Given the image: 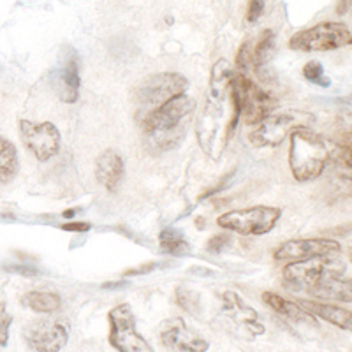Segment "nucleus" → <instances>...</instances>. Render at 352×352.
I'll return each mask as SVG.
<instances>
[{"instance_id":"ddd939ff","label":"nucleus","mask_w":352,"mask_h":352,"mask_svg":"<svg viewBox=\"0 0 352 352\" xmlns=\"http://www.w3.org/2000/svg\"><path fill=\"white\" fill-rule=\"evenodd\" d=\"M53 88L62 102L72 104L76 102L80 96V64L74 52H69L67 58H64V64L58 65L53 78Z\"/></svg>"},{"instance_id":"423d86ee","label":"nucleus","mask_w":352,"mask_h":352,"mask_svg":"<svg viewBox=\"0 0 352 352\" xmlns=\"http://www.w3.org/2000/svg\"><path fill=\"white\" fill-rule=\"evenodd\" d=\"M314 120H316V116L307 111H298V109L268 115L263 122H259V127L250 134V143L257 148H275L284 143V140L292 131L308 127Z\"/></svg>"},{"instance_id":"0eeeda50","label":"nucleus","mask_w":352,"mask_h":352,"mask_svg":"<svg viewBox=\"0 0 352 352\" xmlns=\"http://www.w3.org/2000/svg\"><path fill=\"white\" fill-rule=\"evenodd\" d=\"M280 215L282 210L275 206H252L224 213L217 219V224L243 236H263L275 228Z\"/></svg>"},{"instance_id":"a211bd4d","label":"nucleus","mask_w":352,"mask_h":352,"mask_svg":"<svg viewBox=\"0 0 352 352\" xmlns=\"http://www.w3.org/2000/svg\"><path fill=\"white\" fill-rule=\"evenodd\" d=\"M263 301L272 310H275L276 314H280V316L287 317V319L294 320V322H312V324H316V320L312 319V316L305 308H301L298 303H292V301L285 300L284 296L276 294V292H263Z\"/></svg>"},{"instance_id":"c756f323","label":"nucleus","mask_w":352,"mask_h":352,"mask_svg":"<svg viewBox=\"0 0 352 352\" xmlns=\"http://www.w3.org/2000/svg\"><path fill=\"white\" fill-rule=\"evenodd\" d=\"M6 270H9V272H16V273H21V275L25 276H37V270L34 268H27V266H6Z\"/></svg>"},{"instance_id":"20e7f679","label":"nucleus","mask_w":352,"mask_h":352,"mask_svg":"<svg viewBox=\"0 0 352 352\" xmlns=\"http://www.w3.org/2000/svg\"><path fill=\"white\" fill-rule=\"evenodd\" d=\"M336 254L340 252L292 261L284 270V284L291 287V291L310 292L329 273L347 272V264L342 263Z\"/></svg>"},{"instance_id":"9b49d317","label":"nucleus","mask_w":352,"mask_h":352,"mask_svg":"<svg viewBox=\"0 0 352 352\" xmlns=\"http://www.w3.org/2000/svg\"><path fill=\"white\" fill-rule=\"evenodd\" d=\"M67 328L60 322L39 320L25 331V342L30 351L58 352L67 345Z\"/></svg>"},{"instance_id":"bb28decb","label":"nucleus","mask_w":352,"mask_h":352,"mask_svg":"<svg viewBox=\"0 0 352 352\" xmlns=\"http://www.w3.org/2000/svg\"><path fill=\"white\" fill-rule=\"evenodd\" d=\"M264 11V0H248L247 8V21L248 23H256Z\"/></svg>"},{"instance_id":"5701e85b","label":"nucleus","mask_w":352,"mask_h":352,"mask_svg":"<svg viewBox=\"0 0 352 352\" xmlns=\"http://www.w3.org/2000/svg\"><path fill=\"white\" fill-rule=\"evenodd\" d=\"M176 301L184 310L190 314L199 312V294L194 291H188V289L178 287L176 289Z\"/></svg>"},{"instance_id":"aec40b11","label":"nucleus","mask_w":352,"mask_h":352,"mask_svg":"<svg viewBox=\"0 0 352 352\" xmlns=\"http://www.w3.org/2000/svg\"><path fill=\"white\" fill-rule=\"evenodd\" d=\"M18 152L14 144L0 136V185L8 184L18 173Z\"/></svg>"},{"instance_id":"393cba45","label":"nucleus","mask_w":352,"mask_h":352,"mask_svg":"<svg viewBox=\"0 0 352 352\" xmlns=\"http://www.w3.org/2000/svg\"><path fill=\"white\" fill-rule=\"evenodd\" d=\"M236 65L240 69V72L248 71V69L254 65V46L252 41H245L240 46V52L236 56Z\"/></svg>"},{"instance_id":"9d476101","label":"nucleus","mask_w":352,"mask_h":352,"mask_svg":"<svg viewBox=\"0 0 352 352\" xmlns=\"http://www.w3.org/2000/svg\"><path fill=\"white\" fill-rule=\"evenodd\" d=\"M20 138L25 148L41 162H46L60 152V132L52 122L34 124L30 120H20Z\"/></svg>"},{"instance_id":"cd10ccee","label":"nucleus","mask_w":352,"mask_h":352,"mask_svg":"<svg viewBox=\"0 0 352 352\" xmlns=\"http://www.w3.org/2000/svg\"><path fill=\"white\" fill-rule=\"evenodd\" d=\"M229 241L228 234H220V236H213L212 240L208 241V250L210 252H219L220 248L224 247L226 243Z\"/></svg>"},{"instance_id":"f03ea898","label":"nucleus","mask_w":352,"mask_h":352,"mask_svg":"<svg viewBox=\"0 0 352 352\" xmlns=\"http://www.w3.org/2000/svg\"><path fill=\"white\" fill-rule=\"evenodd\" d=\"M333 144L312 129L300 127L291 132L289 166L298 182H312L324 171L333 157Z\"/></svg>"},{"instance_id":"b1692460","label":"nucleus","mask_w":352,"mask_h":352,"mask_svg":"<svg viewBox=\"0 0 352 352\" xmlns=\"http://www.w3.org/2000/svg\"><path fill=\"white\" fill-rule=\"evenodd\" d=\"M303 76L307 78L310 83L320 85V87H329V80L324 76V69H322L320 62H308L303 67Z\"/></svg>"},{"instance_id":"4468645a","label":"nucleus","mask_w":352,"mask_h":352,"mask_svg":"<svg viewBox=\"0 0 352 352\" xmlns=\"http://www.w3.org/2000/svg\"><path fill=\"white\" fill-rule=\"evenodd\" d=\"M162 344L169 351H184V352H204L208 351V342L197 336L192 329H188L184 324V320H176L173 328L162 331Z\"/></svg>"},{"instance_id":"2eb2a0df","label":"nucleus","mask_w":352,"mask_h":352,"mask_svg":"<svg viewBox=\"0 0 352 352\" xmlns=\"http://www.w3.org/2000/svg\"><path fill=\"white\" fill-rule=\"evenodd\" d=\"M124 176V159L113 148L100 152L96 160V178L106 190L115 192Z\"/></svg>"},{"instance_id":"39448f33","label":"nucleus","mask_w":352,"mask_h":352,"mask_svg":"<svg viewBox=\"0 0 352 352\" xmlns=\"http://www.w3.org/2000/svg\"><path fill=\"white\" fill-rule=\"evenodd\" d=\"M352 41L351 30L342 21H322L305 28L291 37V50L294 52H331L349 46Z\"/></svg>"},{"instance_id":"a878e982","label":"nucleus","mask_w":352,"mask_h":352,"mask_svg":"<svg viewBox=\"0 0 352 352\" xmlns=\"http://www.w3.org/2000/svg\"><path fill=\"white\" fill-rule=\"evenodd\" d=\"M12 322L11 314L8 312L6 303H0V347H6L9 340V326Z\"/></svg>"},{"instance_id":"f8f14e48","label":"nucleus","mask_w":352,"mask_h":352,"mask_svg":"<svg viewBox=\"0 0 352 352\" xmlns=\"http://www.w3.org/2000/svg\"><path fill=\"white\" fill-rule=\"evenodd\" d=\"M342 247L338 241L328 240V238H308V240H291L282 243L273 254L276 261H292L308 259V257L324 256V254L340 252Z\"/></svg>"},{"instance_id":"f257e3e1","label":"nucleus","mask_w":352,"mask_h":352,"mask_svg":"<svg viewBox=\"0 0 352 352\" xmlns=\"http://www.w3.org/2000/svg\"><path fill=\"white\" fill-rule=\"evenodd\" d=\"M196 109V100L182 94L146 113L143 120L144 134L160 150H171L185 136L188 118Z\"/></svg>"},{"instance_id":"1a4fd4ad","label":"nucleus","mask_w":352,"mask_h":352,"mask_svg":"<svg viewBox=\"0 0 352 352\" xmlns=\"http://www.w3.org/2000/svg\"><path fill=\"white\" fill-rule=\"evenodd\" d=\"M188 88V80L176 72H159L148 76L134 90V97L143 108L153 109L164 104L169 99L185 94Z\"/></svg>"},{"instance_id":"4be33fe9","label":"nucleus","mask_w":352,"mask_h":352,"mask_svg":"<svg viewBox=\"0 0 352 352\" xmlns=\"http://www.w3.org/2000/svg\"><path fill=\"white\" fill-rule=\"evenodd\" d=\"M275 34L273 30L266 28L263 34H261L259 41H257V46L254 48V67H263L264 64H268L272 60L273 53H275Z\"/></svg>"},{"instance_id":"c85d7f7f","label":"nucleus","mask_w":352,"mask_h":352,"mask_svg":"<svg viewBox=\"0 0 352 352\" xmlns=\"http://www.w3.org/2000/svg\"><path fill=\"white\" fill-rule=\"evenodd\" d=\"M92 226L87 224V222H67V224H62V229L64 231H71V232H87L90 231Z\"/></svg>"},{"instance_id":"6e6552de","label":"nucleus","mask_w":352,"mask_h":352,"mask_svg":"<svg viewBox=\"0 0 352 352\" xmlns=\"http://www.w3.org/2000/svg\"><path fill=\"white\" fill-rule=\"evenodd\" d=\"M109 319V344L120 352H152V345L136 329V319L129 303L111 308Z\"/></svg>"},{"instance_id":"6ab92c4d","label":"nucleus","mask_w":352,"mask_h":352,"mask_svg":"<svg viewBox=\"0 0 352 352\" xmlns=\"http://www.w3.org/2000/svg\"><path fill=\"white\" fill-rule=\"evenodd\" d=\"M60 296L56 292L30 291L23 296V305L36 314H53L60 308Z\"/></svg>"},{"instance_id":"7ed1b4c3","label":"nucleus","mask_w":352,"mask_h":352,"mask_svg":"<svg viewBox=\"0 0 352 352\" xmlns=\"http://www.w3.org/2000/svg\"><path fill=\"white\" fill-rule=\"evenodd\" d=\"M232 111L248 125L263 122L276 108V99L252 81L243 72H232L229 80Z\"/></svg>"},{"instance_id":"7c9ffc66","label":"nucleus","mask_w":352,"mask_h":352,"mask_svg":"<svg viewBox=\"0 0 352 352\" xmlns=\"http://www.w3.org/2000/svg\"><path fill=\"white\" fill-rule=\"evenodd\" d=\"M150 270H153V264H144V266H141V268L132 270V272H127V275H129V273H134V275H138V273H146V272H150Z\"/></svg>"},{"instance_id":"412c9836","label":"nucleus","mask_w":352,"mask_h":352,"mask_svg":"<svg viewBox=\"0 0 352 352\" xmlns=\"http://www.w3.org/2000/svg\"><path fill=\"white\" fill-rule=\"evenodd\" d=\"M159 243L160 250L166 254H171V256H184V254L190 252L188 241L185 240L182 231H176V229H164L160 232Z\"/></svg>"},{"instance_id":"dca6fc26","label":"nucleus","mask_w":352,"mask_h":352,"mask_svg":"<svg viewBox=\"0 0 352 352\" xmlns=\"http://www.w3.org/2000/svg\"><path fill=\"white\" fill-rule=\"evenodd\" d=\"M224 310L232 322L243 326V328H247L248 331H254L256 335H263L264 333L263 324L257 322V312L241 300L238 292H224Z\"/></svg>"},{"instance_id":"f3484780","label":"nucleus","mask_w":352,"mask_h":352,"mask_svg":"<svg viewBox=\"0 0 352 352\" xmlns=\"http://www.w3.org/2000/svg\"><path fill=\"white\" fill-rule=\"evenodd\" d=\"M301 308H305L308 314L312 316L320 317V319L328 320L331 324H335L336 328L344 329V331H351L352 328V314L351 310L342 307H336V305L329 303H317V301H308V300H300L296 301Z\"/></svg>"}]
</instances>
